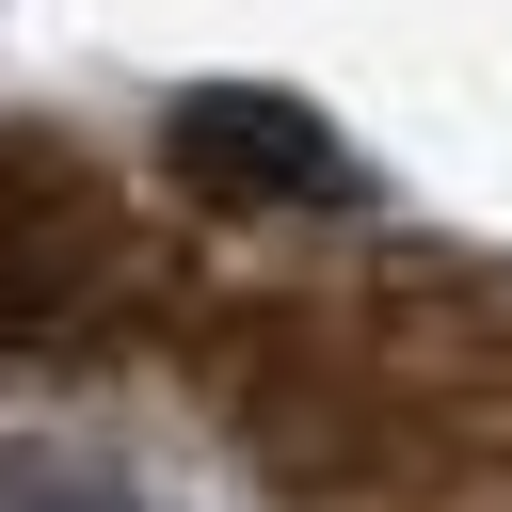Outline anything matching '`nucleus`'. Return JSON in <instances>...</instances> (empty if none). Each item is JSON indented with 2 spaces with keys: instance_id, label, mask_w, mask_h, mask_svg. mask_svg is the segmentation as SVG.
Here are the masks:
<instances>
[{
  "instance_id": "obj_1",
  "label": "nucleus",
  "mask_w": 512,
  "mask_h": 512,
  "mask_svg": "<svg viewBox=\"0 0 512 512\" xmlns=\"http://www.w3.org/2000/svg\"><path fill=\"white\" fill-rule=\"evenodd\" d=\"M176 176L224 192V208H336L352 192L320 112H288V96H176Z\"/></svg>"
}]
</instances>
